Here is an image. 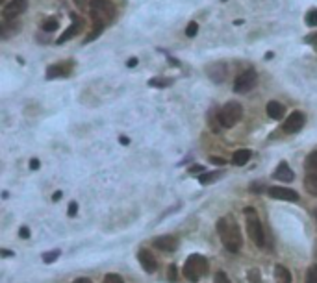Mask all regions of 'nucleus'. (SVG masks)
<instances>
[{"label":"nucleus","mask_w":317,"mask_h":283,"mask_svg":"<svg viewBox=\"0 0 317 283\" xmlns=\"http://www.w3.org/2000/svg\"><path fill=\"white\" fill-rule=\"evenodd\" d=\"M217 231H219V237L223 241L224 248L228 252H240L241 246H243V237H241V231L238 222L234 220L232 217H223L217 220Z\"/></svg>","instance_id":"obj_1"},{"label":"nucleus","mask_w":317,"mask_h":283,"mask_svg":"<svg viewBox=\"0 0 317 283\" xmlns=\"http://www.w3.org/2000/svg\"><path fill=\"white\" fill-rule=\"evenodd\" d=\"M89 13L93 24H106L115 17V6L111 0H91L89 2Z\"/></svg>","instance_id":"obj_2"},{"label":"nucleus","mask_w":317,"mask_h":283,"mask_svg":"<svg viewBox=\"0 0 317 283\" xmlns=\"http://www.w3.org/2000/svg\"><path fill=\"white\" fill-rule=\"evenodd\" d=\"M182 272H184L186 280H189L191 283H197L202 276H206V272H208V261L201 253H193L186 259Z\"/></svg>","instance_id":"obj_3"},{"label":"nucleus","mask_w":317,"mask_h":283,"mask_svg":"<svg viewBox=\"0 0 317 283\" xmlns=\"http://www.w3.org/2000/svg\"><path fill=\"white\" fill-rule=\"evenodd\" d=\"M243 117V106L240 102H228L217 111V123L221 124V128H232L241 121Z\"/></svg>","instance_id":"obj_4"},{"label":"nucleus","mask_w":317,"mask_h":283,"mask_svg":"<svg viewBox=\"0 0 317 283\" xmlns=\"http://www.w3.org/2000/svg\"><path fill=\"white\" fill-rule=\"evenodd\" d=\"M243 213L247 215V231H248V237L250 241L254 243L256 246L262 248L265 245V233H263V228H262V222L258 219L256 215V209L254 207H245Z\"/></svg>","instance_id":"obj_5"},{"label":"nucleus","mask_w":317,"mask_h":283,"mask_svg":"<svg viewBox=\"0 0 317 283\" xmlns=\"http://www.w3.org/2000/svg\"><path fill=\"white\" fill-rule=\"evenodd\" d=\"M258 82V72L254 69H247L243 70L241 74H238L236 82H234V93H240V94H245L248 93Z\"/></svg>","instance_id":"obj_6"},{"label":"nucleus","mask_w":317,"mask_h":283,"mask_svg":"<svg viewBox=\"0 0 317 283\" xmlns=\"http://www.w3.org/2000/svg\"><path fill=\"white\" fill-rule=\"evenodd\" d=\"M28 8V0H9L8 4L4 6V21H15L17 17H21Z\"/></svg>","instance_id":"obj_7"},{"label":"nucleus","mask_w":317,"mask_h":283,"mask_svg":"<svg viewBox=\"0 0 317 283\" xmlns=\"http://www.w3.org/2000/svg\"><path fill=\"white\" fill-rule=\"evenodd\" d=\"M267 194L275 200H287V202H297L301 198L299 192L293 191V189H287V187H269Z\"/></svg>","instance_id":"obj_8"},{"label":"nucleus","mask_w":317,"mask_h":283,"mask_svg":"<svg viewBox=\"0 0 317 283\" xmlns=\"http://www.w3.org/2000/svg\"><path fill=\"white\" fill-rule=\"evenodd\" d=\"M304 123H306V115H304L302 111H293V113L286 119V123H284V131H286V133H295V131L302 130Z\"/></svg>","instance_id":"obj_9"},{"label":"nucleus","mask_w":317,"mask_h":283,"mask_svg":"<svg viewBox=\"0 0 317 283\" xmlns=\"http://www.w3.org/2000/svg\"><path fill=\"white\" fill-rule=\"evenodd\" d=\"M72 70V62H63L50 65L47 69V80H56V78H67Z\"/></svg>","instance_id":"obj_10"},{"label":"nucleus","mask_w":317,"mask_h":283,"mask_svg":"<svg viewBox=\"0 0 317 283\" xmlns=\"http://www.w3.org/2000/svg\"><path fill=\"white\" fill-rule=\"evenodd\" d=\"M152 245L162 252H175L178 248V239L175 235H162V237H156Z\"/></svg>","instance_id":"obj_11"},{"label":"nucleus","mask_w":317,"mask_h":283,"mask_svg":"<svg viewBox=\"0 0 317 283\" xmlns=\"http://www.w3.org/2000/svg\"><path fill=\"white\" fill-rule=\"evenodd\" d=\"M138 261L141 263V268H143L145 272H148V274L156 272V268H158V261H156V257L148 252V250H140Z\"/></svg>","instance_id":"obj_12"},{"label":"nucleus","mask_w":317,"mask_h":283,"mask_svg":"<svg viewBox=\"0 0 317 283\" xmlns=\"http://www.w3.org/2000/svg\"><path fill=\"white\" fill-rule=\"evenodd\" d=\"M206 74H208V78H211L215 84H221V82H224V78H226V63L223 62L211 63L208 69H206Z\"/></svg>","instance_id":"obj_13"},{"label":"nucleus","mask_w":317,"mask_h":283,"mask_svg":"<svg viewBox=\"0 0 317 283\" xmlns=\"http://www.w3.org/2000/svg\"><path fill=\"white\" fill-rule=\"evenodd\" d=\"M273 178L282 182V184H291L295 180V172L289 168V165H287L286 161H282L279 167H277V170L273 172Z\"/></svg>","instance_id":"obj_14"},{"label":"nucleus","mask_w":317,"mask_h":283,"mask_svg":"<svg viewBox=\"0 0 317 283\" xmlns=\"http://www.w3.org/2000/svg\"><path fill=\"white\" fill-rule=\"evenodd\" d=\"M72 19H74V15H72ZM80 31H82V23H80L78 19H74V23L70 24L69 28H67V30L63 31V33H62V35H60V37L56 39V45H63V43H67L69 39L76 37V35H78V33H80Z\"/></svg>","instance_id":"obj_15"},{"label":"nucleus","mask_w":317,"mask_h":283,"mask_svg":"<svg viewBox=\"0 0 317 283\" xmlns=\"http://www.w3.org/2000/svg\"><path fill=\"white\" fill-rule=\"evenodd\" d=\"M19 31H21V23H17V21H4L0 24V37L2 39H9Z\"/></svg>","instance_id":"obj_16"},{"label":"nucleus","mask_w":317,"mask_h":283,"mask_svg":"<svg viewBox=\"0 0 317 283\" xmlns=\"http://www.w3.org/2000/svg\"><path fill=\"white\" fill-rule=\"evenodd\" d=\"M265 111H267V115H269L273 121H280V119L284 117V113H286V107H284V104L277 102V100H271L269 104L265 106Z\"/></svg>","instance_id":"obj_17"},{"label":"nucleus","mask_w":317,"mask_h":283,"mask_svg":"<svg viewBox=\"0 0 317 283\" xmlns=\"http://www.w3.org/2000/svg\"><path fill=\"white\" fill-rule=\"evenodd\" d=\"M250 157H252V152H250L248 148H241V150H238V152H234L232 163L236 165V167H243V165H247Z\"/></svg>","instance_id":"obj_18"},{"label":"nucleus","mask_w":317,"mask_h":283,"mask_svg":"<svg viewBox=\"0 0 317 283\" xmlns=\"http://www.w3.org/2000/svg\"><path fill=\"white\" fill-rule=\"evenodd\" d=\"M304 189L308 191V194L317 196V174L316 172H308L304 176Z\"/></svg>","instance_id":"obj_19"},{"label":"nucleus","mask_w":317,"mask_h":283,"mask_svg":"<svg viewBox=\"0 0 317 283\" xmlns=\"http://www.w3.org/2000/svg\"><path fill=\"white\" fill-rule=\"evenodd\" d=\"M275 280H277V283H291V272L284 265H277L275 267Z\"/></svg>","instance_id":"obj_20"},{"label":"nucleus","mask_w":317,"mask_h":283,"mask_svg":"<svg viewBox=\"0 0 317 283\" xmlns=\"http://www.w3.org/2000/svg\"><path fill=\"white\" fill-rule=\"evenodd\" d=\"M221 176H223V172H221V170H213V172H202L201 176H199V182H201V185H208V184H213V182H217Z\"/></svg>","instance_id":"obj_21"},{"label":"nucleus","mask_w":317,"mask_h":283,"mask_svg":"<svg viewBox=\"0 0 317 283\" xmlns=\"http://www.w3.org/2000/svg\"><path fill=\"white\" fill-rule=\"evenodd\" d=\"M104 28H106V26H102V24H93V30L87 33V37H85L84 45H89L91 41H95V39L99 37L102 31H104Z\"/></svg>","instance_id":"obj_22"},{"label":"nucleus","mask_w":317,"mask_h":283,"mask_svg":"<svg viewBox=\"0 0 317 283\" xmlns=\"http://www.w3.org/2000/svg\"><path fill=\"white\" fill-rule=\"evenodd\" d=\"M58 26H60V21H58L56 17H50V19H47V21L41 23V30L54 31V30H58Z\"/></svg>","instance_id":"obj_23"},{"label":"nucleus","mask_w":317,"mask_h":283,"mask_svg":"<svg viewBox=\"0 0 317 283\" xmlns=\"http://www.w3.org/2000/svg\"><path fill=\"white\" fill-rule=\"evenodd\" d=\"M304 167H306V170H308V172H317V150H316V152H312L308 157H306Z\"/></svg>","instance_id":"obj_24"},{"label":"nucleus","mask_w":317,"mask_h":283,"mask_svg":"<svg viewBox=\"0 0 317 283\" xmlns=\"http://www.w3.org/2000/svg\"><path fill=\"white\" fill-rule=\"evenodd\" d=\"M173 84V78H152L148 85H152V87H169Z\"/></svg>","instance_id":"obj_25"},{"label":"nucleus","mask_w":317,"mask_h":283,"mask_svg":"<svg viewBox=\"0 0 317 283\" xmlns=\"http://www.w3.org/2000/svg\"><path fill=\"white\" fill-rule=\"evenodd\" d=\"M304 23H306V26H310V28H312V26H317V9L316 8H312L308 13H306Z\"/></svg>","instance_id":"obj_26"},{"label":"nucleus","mask_w":317,"mask_h":283,"mask_svg":"<svg viewBox=\"0 0 317 283\" xmlns=\"http://www.w3.org/2000/svg\"><path fill=\"white\" fill-rule=\"evenodd\" d=\"M247 278H248V283H262V274L258 268H250L247 272Z\"/></svg>","instance_id":"obj_27"},{"label":"nucleus","mask_w":317,"mask_h":283,"mask_svg":"<svg viewBox=\"0 0 317 283\" xmlns=\"http://www.w3.org/2000/svg\"><path fill=\"white\" fill-rule=\"evenodd\" d=\"M60 257V250L56 248V250H50V252H45L43 253V261L47 263V265H50V263H54L56 259Z\"/></svg>","instance_id":"obj_28"},{"label":"nucleus","mask_w":317,"mask_h":283,"mask_svg":"<svg viewBox=\"0 0 317 283\" xmlns=\"http://www.w3.org/2000/svg\"><path fill=\"white\" fill-rule=\"evenodd\" d=\"M306 283H317V265H312L306 272Z\"/></svg>","instance_id":"obj_29"},{"label":"nucleus","mask_w":317,"mask_h":283,"mask_svg":"<svg viewBox=\"0 0 317 283\" xmlns=\"http://www.w3.org/2000/svg\"><path fill=\"white\" fill-rule=\"evenodd\" d=\"M102 283H124V280L119 274H106Z\"/></svg>","instance_id":"obj_30"},{"label":"nucleus","mask_w":317,"mask_h":283,"mask_svg":"<svg viewBox=\"0 0 317 283\" xmlns=\"http://www.w3.org/2000/svg\"><path fill=\"white\" fill-rule=\"evenodd\" d=\"M199 33V24L197 23H189L187 24V28H186V35L187 37H195Z\"/></svg>","instance_id":"obj_31"},{"label":"nucleus","mask_w":317,"mask_h":283,"mask_svg":"<svg viewBox=\"0 0 317 283\" xmlns=\"http://www.w3.org/2000/svg\"><path fill=\"white\" fill-rule=\"evenodd\" d=\"M169 282L171 283H176L178 282V268H176V265H171L169 267Z\"/></svg>","instance_id":"obj_32"},{"label":"nucleus","mask_w":317,"mask_h":283,"mask_svg":"<svg viewBox=\"0 0 317 283\" xmlns=\"http://www.w3.org/2000/svg\"><path fill=\"white\" fill-rule=\"evenodd\" d=\"M213 283H230V280L224 272H217L215 278H213Z\"/></svg>","instance_id":"obj_33"},{"label":"nucleus","mask_w":317,"mask_h":283,"mask_svg":"<svg viewBox=\"0 0 317 283\" xmlns=\"http://www.w3.org/2000/svg\"><path fill=\"white\" fill-rule=\"evenodd\" d=\"M76 213H78V204L76 202H70L69 209H67V215H69V217H74Z\"/></svg>","instance_id":"obj_34"},{"label":"nucleus","mask_w":317,"mask_h":283,"mask_svg":"<svg viewBox=\"0 0 317 283\" xmlns=\"http://www.w3.org/2000/svg\"><path fill=\"white\" fill-rule=\"evenodd\" d=\"M304 41H306V43H310V45H314L317 48V31H316V33H310V35H306V37H304Z\"/></svg>","instance_id":"obj_35"},{"label":"nucleus","mask_w":317,"mask_h":283,"mask_svg":"<svg viewBox=\"0 0 317 283\" xmlns=\"http://www.w3.org/2000/svg\"><path fill=\"white\" fill-rule=\"evenodd\" d=\"M210 161H211L213 165H219V167H224V163H226V161H224L223 157H217V156H213V157H210Z\"/></svg>","instance_id":"obj_36"},{"label":"nucleus","mask_w":317,"mask_h":283,"mask_svg":"<svg viewBox=\"0 0 317 283\" xmlns=\"http://www.w3.org/2000/svg\"><path fill=\"white\" fill-rule=\"evenodd\" d=\"M189 172L193 174V172H206V170H204L202 165H191V167H189Z\"/></svg>","instance_id":"obj_37"},{"label":"nucleus","mask_w":317,"mask_h":283,"mask_svg":"<svg viewBox=\"0 0 317 283\" xmlns=\"http://www.w3.org/2000/svg\"><path fill=\"white\" fill-rule=\"evenodd\" d=\"M19 235H21L23 239H28V237H30V230H28L26 226H23V228L19 230Z\"/></svg>","instance_id":"obj_38"},{"label":"nucleus","mask_w":317,"mask_h":283,"mask_svg":"<svg viewBox=\"0 0 317 283\" xmlns=\"http://www.w3.org/2000/svg\"><path fill=\"white\" fill-rule=\"evenodd\" d=\"M30 168H32V170H37V168H39V159H32L30 161Z\"/></svg>","instance_id":"obj_39"},{"label":"nucleus","mask_w":317,"mask_h":283,"mask_svg":"<svg viewBox=\"0 0 317 283\" xmlns=\"http://www.w3.org/2000/svg\"><path fill=\"white\" fill-rule=\"evenodd\" d=\"M72 283H93L89 278H78V280H74Z\"/></svg>","instance_id":"obj_40"},{"label":"nucleus","mask_w":317,"mask_h":283,"mask_svg":"<svg viewBox=\"0 0 317 283\" xmlns=\"http://www.w3.org/2000/svg\"><path fill=\"white\" fill-rule=\"evenodd\" d=\"M62 196H63V192H62V191H56L54 194H52V200H54V202H58V200L62 198Z\"/></svg>","instance_id":"obj_41"},{"label":"nucleus","mask_w":317,"mask_h":283,"mask_svg":"<svg viewBox=\"0 0 317 283\" xmlns=\"http://www.w3.org/2000/svg\"><path fill=\"white\" fill-rule=\"evenodd\" d=\"M126 65H128V67H136V65H138V60H136V58H132V60L126 62Z\"/></svg>","instance_id":"obj_42"},{"label":"nucleus","mask_w":317,"mask_h":283,"mask_svg":"<svg viewBox=\"0 0 317 283\" xmlns=\"http://www.w3.org/2000/svg\"><path fill=\"white\" fill-rule=\"evenodd\" d=\"M0 255H2V257H11V255H13V252H9V250H2V252H0Z\"/></svg>","instance_id":"obj_43"},{"label":"nucleus","mask_w":317,"mask_h":283,"mask_svg":"<svg viewBox=\"0 0 317 283\" xmlns=\"http://www.w3.org/2000/svg\"><path fill=\"white\" fill-rule=\"evenodd\" d=\"M316 217H317V211H316Z\"/></svg>","instance_id":"obj_44"},{"label":"nucleus","mask_w":317,"mask_h":283,"mask_svg":"<svg viewBox=\"0 0 317 283\" xmlns=\"http://www.w3.org/2000/svg\"><path fill=\"white\" fill-rule=\"evenodd\" d=\"M0 2H4V0H0Z\"/></svg>","instance_id":"obj_45"}]
</instances>
